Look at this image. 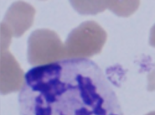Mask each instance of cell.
Masks as SVG:
<instances>
[{"instance_id": "1", "label": "cell", "mask_w": 155, "mask_h": 115, "mask_svg": "<svg viewBox=\"0 0 155 115\" xmlns=\"http://www.w3.org/2000/svg\"><path fill=\"white\" fill-rule=\"evenodd\" d=\"M107 36L106 32L97 23L87 21L71 32L64 46L65 50L80 53L81 55H91L101 51Z\"/></svg>"}, {"instance_id": "2", "label": "cell", "mask_w": 155, "mask_h": 115, "mask_svg": "<svg viewBox=\"0 0 155 115\" xmlns=\"http://www.w3.org/2000/svg\"><path fill=\"white\" fill-rule=\"evenodd\" d=\"M35 11L30 5L19 1L13 3L6 14L2 22L8 27L12 35L19 37L31 26Z\"/></svg>"}, {"instance_id": "3", "label": "cell", "mask_w": 155, "mask_h": 115, "mask_svg": "<svg viewBox=\"0 0 155 115\" xmlns=\"http://www.w3.org/2000/svg\"><path fill=\"white\" fill-rule=\"evenodd\" d=\"M28 53L30 56L36 53L62 52L65 47L57 35L49 30H40L35 31L28 40Z\"/></svg>"}, {"instance_id": "4", "label": "cell", "mask_w": 155, "mask_h": 115, "mask_svg": "<svg viewBox=\"0 0 155 115\" xmlns=\"http://www.w3.org/2000/svg\"><path fill=\"white\" fill-rule=\"evenodd\" d=\"M139 5L138 0H108L107 8L118 16L127 17L134 13Z\"/></svg>"}, {"instance_id": "5", "label": "cell", "mask_w": 155, "mask_h": 115, "mask_svg": "<svg viewBox=\"0 0 155 115\" xmlns=\"http://www.w3.org/2000/svg\"><path fill=\"white\" fill-rule=\"evenodd\" d=\"M85 2L84 11L85 14H95L104 11L107 8V0L89 1Z\"/></svg>"}]
</instances>
